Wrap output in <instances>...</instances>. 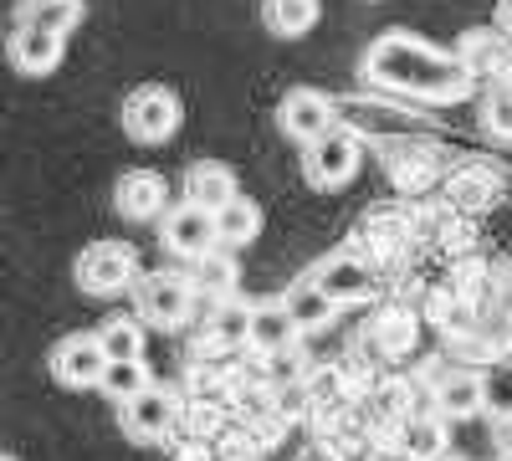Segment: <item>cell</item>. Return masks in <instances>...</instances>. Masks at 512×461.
<instances>
[{"label":"cell","mask_w":512,"mask_h":461,"mask_svg":"<svg viewBox=\"0 0 512 461\" xmlns=\"http://www.w3.org/2000/svg\"><path fill=\"white\" fill-rule=\"evenodd\" d=\"M118 118H123V134L149 149V144L175 139V129H180V98L169 93L164 82H139V88L123 98Z\"/></svg>","instance_id":"2"},{"label":"cell","mask_w":512,"mask_h":461,"mask_svg":"<svg viewBox=\"0 0 512 461\" xmlns=\"http://www.w3.org/2000/svg\"><path fill=\"white\" fill-rule=\"evenodd\" d=\"M267 31L292 41V36H308L318 26V0H267V11H262Z\"/></svg>","instance_id":"21"},{"label":"cell","mask_w":512,"mask_h":461,"mask_svg":"<svg viewBox=\"0 0 512 461\" xmlns=\"http://www.w3.org/2000/svg\"><path fill=\"white\" fill-rule=\"evenodd\" d=\"M231 282H236V262L226 257V246H210L205 257L190 262V287L210 292V298H231Z\"/></svg>","instance_id":"22"},{"label":"cell","mask_w":512,"mask_h":461,"mask_svg":"<svg viewBox=\"0 0 512 461\" xmlns=\"http://www.w3.org/2000/svg\"><path fill=\"white\" fill-rule=\"evenodd\" d=\"M103 395H113V405H123V400H134L144 385H149V374H144V364L139 359H128V364H103Z\"/></svg>","instance_id":"26"},{"label":"cell","mask_w":512,"mask_h":461,"mask_svg":"<svg viewBox=\"0 0 512 461\" xmlns=\"http://www.w3.org/2000/svg\"><path fill=\"white\" fill-rule=\"evenodd\" d=\"M308 405H313L308 380H287V385L277 390V410H282V415H308Z\"/></svg>","instance_id":"27"},{"label":"cell","mask_w":512,"mask_h":461,"mask_svg":"<svg viewBox=\"0 0 512 461\" xmlns=\"http://www.w3.org/2000/svg\"><path fill=\"white\" fill-rule=\"evenodd\" d=\"M456 57H461V67L472 72V77H502V67H507V36L492 31V26L466 31L461 47H456Z\"/></svg>","instance_id":"17"},{"label":"cell","mask_w":512,"mask_h":461,"mask_svg":"<svg viewBox=\"0 0 512 461\" xmlns=\"http://www.w3.org/2000/svg\"><path fill=\"white\" fill-rule=\"evenodd\" d=\"M364 77L420 103H461L477 82L456 52L415 41V31H379L374 47L364 52Z\"/></svg>","instance_id":"1"},{"label":"cell","mask_w":512,"mask_h":461,"mask_svg":"<svg viewBox=\"0 0 512 461\" xmlns=\"http://www.w3.org/2000/svg\"><path fill=\"white\" fill-rule=\"evenodd\" d=\"M282 313H287V323L297 328V333H318V328H328L333 323V303L323 298V292L313 287V277L303 272V277H297V282H287V292H282Z\"/></svg>","instance_id":"14"},{"label":"cell","mask_w":512,"mask_h":461,"mask_svg":"<svg viewBox=\"0 0 512 461\" xmlns=\"http://www.w3.org/2000/svg\"><path fill=\"white\" fill-rule=\"evenodd\" d=\"M359 134L354 129H333L323 134L318 144L303 149V180L313 190H338V185H349L359 175Z\"/></svg>","instance_id":"5"},{"label":"cell","mask_w":512,"mask_h":461,"mask_svg":"<svg viewBox=\"0 0 512 461\" xmlns=\"http://www.w3.org/2000/svg\"><path fill=\"white\" fill-rule=\"evenodd\" d=\"M210 221H216V246H251L262 236V205L246 195H231Z\"/></svg>","instance_id":"18"},{"label":"cell","mask_w":512,"mask_h":461,"mask_svg":"<svg viewBox=\"0 0 512 461\" xmlns=\"http://www.w3.org/2000/svg\"><path fill=\"white\" fill-rule=\"evenodd\" d=\"M113 200H118V216L123 221H139V226L144 221H159L169 211V180L159 170H128V175H118Z\"/></svg>","instance_id":"10"},{"label":"cell","mask_w":512,"mask_h":461,"mask_svg":"<svg viewBox=\"0 0 512 461\" xmlns=\"http://www.w3.org/2000/svg\"><path fill=\"white\" fill-rule=\"evenodd\" d=\"M303 461H338L333 451H323V446H313V451H303Z\"/></svg>","instance_id":"30"},{"label":"cell","mask_w":512,"mask_h":461,"mask_svg":"<svg viewBox=\"0 0 512 461\" xmlns=\"http://www.w3.org/2000/svg\"><path fill=\"white\" fill-rule=\"evenodd\" d=\"M482 129L512 144V82H492V93L482 98Z\"/></svg>","instance_id":"25"},{"label":"cell","mask_w":512,"mask_h":461,"mask_svg":"<svg viewBox=\"0 0 512 461\" xmlns=\"http://www.w3.org/2000/svg\"><path fill=\"white\" fill-rule=\"evenodd\" d=\"M52 374L67 385V390H93L103 380V349L93 333H72L52 349Z\"/></svg>","instance_id":"11"},{"label":"cell","mask_w":512,"mask_h":461,"mask_svg":"<svg viewBox=\"0 0 512 461\" xmlns=\"http://www.w3.org/2000/svg\"><path fill=\"white\" fill-rule=\"evenodd\" d=\"M0 461H16V456H0Z\"/></svg>","instance_id":"32"},{"label":"cell","mask_w":512,"mask_h":461,"mask_svg":"<svg viewBox=\"0 0 512 461\" xmlns=\"http://www.w3.org/2000/svg\"><path fill=\"white\" fill-rule=\"evenodd\" d=\"M492 31H502L507 41H512V0H502V6H497V26Z\"/></svg>","instance_id":"29"},{"label":"cell","mask_w":512,"mask_h":461,"mask_svg":"<svg viewBox=\"0 0 512 461\" xmlns=\"http://www.w3.org/2000/svg\"><path fill=\"white\" fill-rule=\"evenodd\" d=\"M487 405V380L477 369H451L436 380V410L451 415V421H461V415H477Z\"/></svg>","instance_id":"15"},{"label":"cell","mask_w":512,"mask_h":461,"mask_svg":"<svg viewBox=\"0 0 512 461\" xmlns=\"http://www.w3.org/2000/svg\"><path fill=\"white\" fill-rule=\"evenodd\" d=\"M246 323H251V303H241V298H216V313H210V333H216L226 349L246 344Z\"/></svg>","instance_id":"24"},{"label":"cell","mask_w":512,"mask_h":461,"mask_svg":"<svg viewBox=\"0 0 512 461\" xmlns=\"http://www.w3.org/2000/svg\"><path fill=\"white\" fill-rule=\"evenodd\" d=\"M308 277H313V287L323 292L333 308H354V303H369V298H374V272H369L359 257H349V251H333V257H323Z\"/></svg>","instance_id":"8"},{"label":"cell","mask_w":512,"mask_h":461,"mask_svg":"<svg viewBox=\"0 0 512 461\" xmlns=\"http://www.w3.org/2000/svg\"><path fill=\"white\" fill-rule=\"evenodd\" d=\"M400 446H405V456H415V461H441V451H446V426L431 421V415H415V421L400 426Z\"/></svg>","instance_id":"23"},{"label":"cell","mask_w":512,"mask_h":461,"mask_svg":"<svg viewBox=\"0 0 512 461\" xmlns=\"http://www.w3.org/2000/svg\"><path fill=\"white\" fill-rule=\"evenodd\" d=\"M72 277L88 298H118V292L134 287L139 267H134V251H128L123 241H93V246L77 251Z\"/></svg>","instance_id":"4"},{"label":"cell","mask_w":512,"mask_h":461,"mask_svg":"<svg viewBox=\"0 0 512 461\" xmlns=\"http://www.w3.org/2000/svg\"><path fill=\"white\" fill-rule=\"evenodd\" d=\"M62 52H67V41L52 36V31H36V26H16V31L6 36L11 67H16V72H31V77L52 72V67L62 62Z\"/></svg>","instance_id":"12"},{"label":"cell","mask_w":512,"mask_h":461,"mask_svg":"<svg viewBox=\"0 0 512 461\" xmlns=\"http://www.w3.org/2000/svg\"><path fill=\"white\" fill-rule=\"evenodd\" d=\"M231 195H241L231 164H221V159H200V164H190V175H185V205H200V211L216 216Z\"/></svg>","instance_id":"13"},{"label":"cell","mask_w":512,"mask_h":461,"mask_svg":"<svg viewBox=\"0 0 512 461\" xmlns=\"http://www.w3.org/2000/svg\"><path fill=\"white\" fill-rule=\"evenodd\" d=\"M82 21V0H21L16 26H36V31H52L67 41V31Z\"/></svg>","instance_id":"19"},{"label":"cell","mask_w":512,"mask_h":461,"mask_svg":"<svg viewBox=\"0 0 512 461\" xmlns=\"http://www.w3.org/2000/svg\"><path fill=\"white\" fill-rule=\"evenodd\" d=\"M159 241L169 257H180V262H195L205 257L210 246H216V221H210V211H200V205H169V211L159 216Z\"/></svg>","instance_id":"9"},{"label":"cell","mask_w":512,"mask_h":461,"mask_svg":"<svg viewBox=\"0 0 512 461\" xmlns=\"http://www.w3.org/2000/svg\"><path fill=\"white\" fill-rule=\"evenodd\" d=\"M93 339H98V349H103V364L144 359V323H139V318H108Z\"/></svg>","instance_id":"20"},{"label":"cell","mask_w":512,"mask_h":461,"mask_svg":"<svg viewBox=\"0 0 512 461\" xmlns=\"http://www.w3.org/2000/svg\"><path fill=\"white\" fill-rule=\"evenodd\" d=\"M497 446H502V456H512V415L497 421Z\"/></svg>","instance_id":"28"},{"label":"cell","mask_w":512,"mask_h":461,"mask_svg":"<svg viewBox=\"0 0 512 461\" xmlns=\"http://www.w3.org/2000/svg\"><path fill=\"white\" fill-rule=\"evenodd\" d=\"M277 123L292 144H318L323 134L338 129V103L323 93V88H292L282 103H277Z\"/></svg>","instance_id":"6"},{"label":"cell","mask_w":512,"mask_h":461,"mask_svg":"<svg viewBox=\"0 0 512 461\" xmlns=\"http://www.w3.org/2000/svg\"><path fill=\"white\" fill-rule=\"evenodd\" d=\"M175 395L169 390H159V385H144L134 400H123L118 405V426H123V436L134 441V446H154V441H164V431L175 426Z\"/></svg>","instance_id":"7"},{"label":"cell","mask_w":512,"mask_h":461,"mask_svg":"<svg viewBox=\"0 0 512 461\" xmlns=\"http://www.w3.org/2000/svg\"><path fill=\"white\" fill-rule=\"evenodd\" d=\"M134 318L139 323H154V328H180L195 308V287L185 272H149V277H134Z\"/></svg>","instance_id":"3"},{"label":"cell","mask_w":512,"mask_h":461,"mask_svg":"<svg viewBox=\"0 0 512 461\" xmlns=\"http://www.w3.org/2000/svg\"><path fill=\"white\" fill-rule=\"evenodd\" d=\"M338 461H374L369 451H349V456H338Z\"/></svg>","instance_id":"31"},{"label":"cell","mask_w":512,"mask_h":461,"mask_svg":"<svg viewBox=\"0 0 512 461\" xmlns=\"http://www.w3.org/2000/svg\"><path fill=\"white\" fill-rule=\"evenodd\" d=\"M297 339V328L287 323L282 303H251V323H246V344L256 354H287Z\"/></svg>","instance_id":"16"},{"label":"cell","mask_w":512,"mask_h":461,"mask_svg":"<svg viewBox=\"0 0 512 461\" xmlns=\"http://www.w3.org/2000/svg\"><path fill=\"white\" fill-rule=\"evenodd\" d=\"M502 461H512V456H502Z\"/></svg>","instance_id":"33"}]
</instances>
